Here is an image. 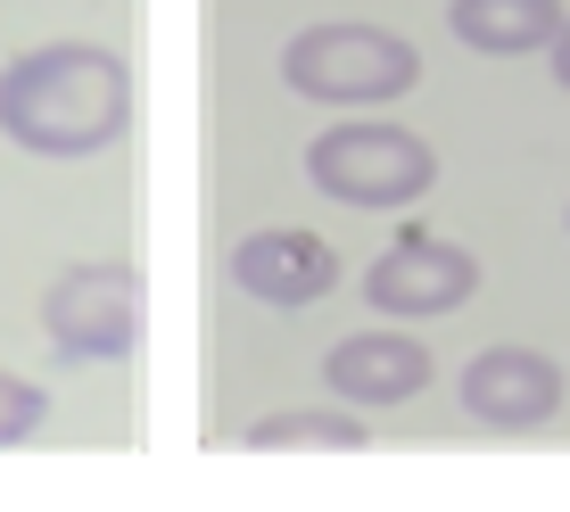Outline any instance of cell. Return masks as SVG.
I'll return each mask as SVG.
<instances>
[{
  "label": "cell",
  "mask_w": 570,
  "mask_h": 512,
  "mask_svg": "<svg viewBox=\"0 0 570 512\" xmlns=\"http://www.w3.org/2000/svg\"><path fill=\"white\" fill-rule=\"evenodd\" d=\"M132 125V67L108 42H42L0 67V132L26 157H100Z\"/></svg>",
  "instance_id": "cell-1"
},
{
  "label": "cell",
  "mask_w": 570,
  "mask_h": 512,
  "mask_svg": "<svg viewBox=\"0 0 570 512\" xmlns=\"http://www.w3.org/2000/svg\"><path fill=\"white\" fill-rule=\"evenodd\" d=\"M282 83L314 108H381L422 83V50L364 17H323L282 42Z\"/></svg>",
  "instance_id": "cell-2"
},
{
  "label": "cell",
  "mask_w": 570,
  "mask_h": 512,
  "mask_svg": "<svg viewBox=\"0 0 570 512\" xmlns=\"http://www.w3.org/2000/svg\"><path fill=\"white\" fill-rule=\"evenodd\" d=\"M306 183L340 207L389 215L414 207L430 183H439V149L405 125H381V116H356V125H331L323 141H306Z\"/></svg>",
  "instance_id": "cell-3"
},
{
  "label": "cell",
  "mask_w": 570,
  "mask_h": 512,
  "mask_svg": "<svg viewBox=\"0 0 570 512\" xmlns=\"http://www.w3.org/2000/svg\"><path fill=\"white\" fill-rule=\"evenodd\" d=\"M42 331H50L58 356H75V364H125L132 347H141V331H149L141 265H125V256H91V265L50 273Z\"/></svg>",
  "instance_id": "cell-4"
},
{
  "label": "cell",
  "mask_w": 570,
  "mask_h": 512,
  "mask_svg": "<svg viewBox=\"0 0 570 512\" xmlns=\"http://www.w3.org/2000/svg\"><path fill=\"white\" fill-rule=\"evenodd\" d=\"M364 298L389 323H430V314H455L480 298V256L463 240H439V232H397L364 273Z\"/></svg>",
  "instance_id": "cell-5"
},
{
  "label": "cell",
  "mask_w": 570,
  "mask_h": 512,
  "mask_svg": "<svg viewBox=\"0 0 570 512\" xmlns=\"http://www.w3.org/2000/svg\"><path fill=\"white\" fill-rule=\"evenodd\" d=\"M463 413L480 430H546L562 413V364L546 347H521V339H497L463 364Z\"/></svg>",
  "instance_id": "cell-6"
},
{
  "label": "cell",
  "mask_w": 570,
  "mask_h": 512,
  "mask_svg": "<svg viewBox=\"0 0 570 512\" xmlns=\"http://www.w3.org/2000/svg\"><path fill=\"white\" fill-rule=\"evenodd\" d=\"M232 289L257 306H314L340 289V248L306 224H265L232 240Z\"/></svg>",
  "instance_id": "cell-7"
},
{
  "label": "cell",
  "mask_w": 570,
  "mask_h": 512,
  "mask_svg": "<svg viewBox=\"0 0 570 512\" xmlns=\"http://www.w3.org/2000/svg\"><path fill=\"white\" fill-rule=\"evenodd\" d=\"M323 381H331V397H340V405L381 413V405H405V397H422V388H430V347L405 323L397 331H356V339H340L323 356Z\"/></svg>",
  "instance_id": "cell-8"
},
{
  "label": "cell",
  "mask_w": 570,
  "mask_h": 512,
  "mask_svg": "<svg viewBox=\"0 0 570 512\" xmlns=\"http://www.w3.org/2000/svg\"><path fill=\"white\" fill-rule=\"evenodd\" d=\"M562 17H570L562 0H455L446 26L480 58H529V50H546L562 33Z\"/></svg>",
  "instance_id": "cell-9"
},
{
  "label": "cell",
  "mask_w": 570,
  "mask_h": 512,
  "mask_svg": "<svg viewBox=\"0 0 570 512\" xmlns=\"http://www.w3.org/2000/svg\"><path fill=\"white\" fill-rule=\"evenodd\" d=\"M372 439V422L356 405L331 413V405H282V413H257V422L240 430L248 455H356Z\"/></svg>",
  "instance_id": "cell-10"
},
{
  "label": "cell",
  "mask_w": 570,
  "mask_h": 512,
  "mask_svg": "<svg viewBox=\"0 0 570 512\" xmlns=\"http://www.w3.org/2000/svg\"><path fill=\"white\" fill-rule=\"evenodd\" d=\"M42 422H50L42 381H26V372H0V446H26Z\"/></svg>",
  "instance_id": "cell-11"
},
{
  "label": "cell",
  "mask_w": 570,
  "mask_h": 512,
  "mask_svg": "<svg viewBox=\"0 0 570 512\" xmlns=\"http://www.w3.org/2000/svg\"><path fill=\"white\" fill-rule=\"evenodd\" d=\"M546 58H554V83L570 91V17H562V33H554V42H546Z\"/></svg>",
  "instance_id": "cell-12"
},
{
  "label": "cell",
  "mask_w": 570,
  "mask_h": 512,
  "mask_svg": "<svg viewBox=\"0 0 570 512\" xmlns=\"http://www.w3.org/2000/svg\"><path fill=\"white\" fill-rule=\"evenodd\" d=\"M562 224H570V215H562Z\"/></svg>",
  "instance_id": "cell-13"
}]
</instances>
